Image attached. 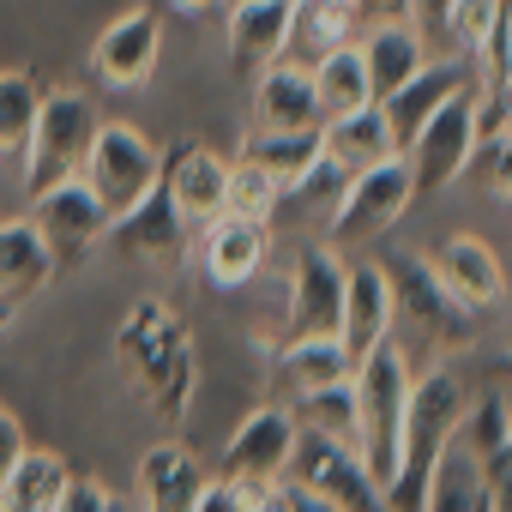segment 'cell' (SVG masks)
I'll return each instance as SVG.
<instances>
[{
    "label": "cell",
    "instance_id": "cell-37",
    "mask_svg": "<svg viewBox=\"0 0 512 512\" xmlns=\"http://www.w3.org/2000/svg\"><path fill=\"white\" fill-rule=\"evenodd\" d=\"M470 163H482V175H488V193H494V199L512 211V121H506L494 139H482Z\"/></svg>",
    "mask_w": 512,
    "mask_h": 512
},
{
    "label": "cell",
    "instance_id": "cell-17",
    "mask_svg": "<svg viewBox=\"0 0 512 512\" xmlns=\"http://www.w3.org/2000/svg\"><path fill=\"white\" fill-rule=\"evenodd\" d=\"M49 284H55V260H49L37 223L31 217H7L0 223V332H7Z\"/></svg>",
    "mask_w": 512,
    "mask_h": 512
},
{
    "label": "cell",
    "instance_id": "cell-6",
    "mask_svg": "<svg viewBox=\"0 0 512 512\" xmlns=\"http://www.w3.org/2000/svg\"><path fill=\"white\" fill-rule=\"evenodd\" d=\"M79 181L91 187V199L115 223V217H127L163 181V145L151 133H139L133 121H103L97 139H91V157H85V175Z\"/></svg>",
    "mask_w": 512,
    "mask_h": 512
},
{
    "label": "cell",
    "instance_id": "cell-22",
    "mask_svg": "<svg viewBox=\"0 0 512 512\" xmlns=\"http://www.w3.org/2000/svg\"><path fill=\"white\" fill-rule=\"evenodd\" d=\"M205 488H211V470L181 440H157L139 458V512H193Z\"/></svg>",
    "mask_w": 512,
    "mask_h": 512
},
{
    "label": "cell",
    "instance_id": "cell-36",
    "mask_svg": "<svg viewBox=\"0 0 512 512\" xmlns=\"http://www.w3.org/2000/svg\"><path fill=\"white\" fill-rule=\"evenodd\" d=\"M278 193H284V181H278V175H266L253 157H241V151H235V163H229V205H223V211H241V217L272 223V217H278Z\"/></svg>",
    "mask_w": 512,
    "mask_h": 512
},
{
    "label": "cell",
    "instance_id": "cell-46",
    "mask_svg": "<svg viewBox=\"0 0 512 512\" xmlns=\"http://www.w3.org/2000/svg\"><path fill=\"white\" fill-rule=\"evenodd\" d=\"M488 386H500V392H512V350L488 362Z\"/></svg>",
    "mask_w": 512,
    "mask_h": 512
},
{
    "label": "cell",
    "instance_id": "cell-39",
    "mask_svg": "<svg viewBox=\"0 0 512 512\" xmlns=\"http://www.w3.org/2000/svg\"><path fill=\"white\" fill-rule=\"evenodd\" d=\"M193 512H247V488H229V482H217L211 476V488L199 494V506Z\"/></svg>",
    "mask_w": 512,
    "mask_h": 512
},
{
    "label": "cell",
    "instance_id": "cell-26",
    "mask_svg": "<svg viewBox=\"0 0 512 512\" xmlns=\"http://www.w3.org/2000/svg\"><path fill=\"white\" fill-rule=\"evenodd\" d=\"M67 482H73V464H67L61 452L25 446L19 464L0 476V512H61Z\"/></svg>",
    "mask_w": 512,
    "mask_h": 512
},
{
    "label": "cell",
    "instance_id": "cell-12",
    "mask_svg": "<svg viewBox=\"0 0 512 512\" xmlns=\"http://www.w3.org/2000/svg\"><path fill=\"white\" fill-rule=\"evenodd\" d=\"M272 260V223L241 217V211H217L211 223H199V272L217 296L247 290Z\"/></svg>",
    "mask_w": 512,
    "mask_h": 512
},
{
    "label": "cell",
    "instance_id": "cell-35",
    "mask_svg": "<svg viewBox=\"0 0 512 512\" xmlns=\"http://www.w3.org/2000/svg\"><path fill=\"white\" fill-rule=\"evenodd\" d=\"M37 79L31 73H0V163H19L25 157V139H31V121H37Z\"/></svg>",
    "mask_w": 512,
    "mask_h": 512
},
{
    "label": "cell",
    "instance_id": "cell-13",
    "mask_svg": "<svg viewBox=\"0 0 512 512\" xmlns=\"http://www.w3.org/2000/svg\"><path fill=\"white\" fill-rule=\"evenodd\" d=\"M290 482H302L308 494L332 500L338 512H386L380 482L368 476L362 452H356V446H338V440H320V434H302V440H296Z\"/></svg>",
    "mask_w": 512,
    "mask_h": 512
},
{
    "label": "cell",
    "instance_id": "cell-49",
    "mask_svg": "<svg viewBox=\"0 0 512 512\" xmlns=\"http://www.w3.org/2000/svg\"><path fill=\"white\" fill-rule=\"evenodd\" d=\"M500 308H512V266H506V302H500Z\"/></svg>",
    "mask_w": 512,
    "mask_h": 512
},
{
    "label": "cell",
    "instance_id": "cell-24",
    "mask_svg": "<svg viewBox=\"0 0 512 512\" xmlns=\"http://www.w3.org/2000/svg\"><path fill=\"white\" fill-rule=\"evenodd\" d=\"M320 151H326L344 175H362V169L398 157V139H392V127H386V109H380V103H362V109L332 115V121L320 127Z\"/></svg>",
    "mask_w": 512,
    "mask_h": 512
},
{
    "label": "cell",
    "instance_id": "cell-41",
    "mask_svg": "<svg viewBox=\"0 0 512 512\" xmlns=\"http://www.w3.org/2000/svg\"><path fill=\"white\" fill-rule=\"evenodd\" d=\"M446 7H452V0H410V25H416L422 37H440V19H446Z\"/></svg>",
    "mask_w": 512,
    "mask_h": 512
},
{
    "label": "cell",
    "instance_id": "cell-10",
    "mask_svg": "<svg viewBox=\"0 0 512 512\" xmlns=\"http://www.w3.org/2000/svg\"><path fill=\"white\" fill-rule=\"evenodd\" d=\"M470 157H476V97L464 85L422 121V133L404 145V163H410L416 193H440L470 169Z\"/></svg>",
    "mask_w": 512,
    "mask_h": 512
},
{
    "label": "cell",
    "instance_id": "cell-20",
    "mask_svg": "<svg viewBox=\"0 0 512 512\" xmlns=\"http://www.w3.org/2000/svg\"><path fill=\"white\" fill-rule=\"evenodd\" d=\"M290 19H296V0H229V7H223L229 61H235L241 73H260V67L284 61Z\"/></svg>",
    "mask_w": 512,
    "mask_h": 512
},
{
    "label": "cell",
    "instance_id": "cell-23",
    "mask_svg": "<svg viewBox=\"0 0 512 512\" xmlns=\"http://www.w3.org/2000/svg\"><path fill=\"white\" fill-rule=\"evenodd\" d=\"M464 85H470V61H422V73H410L392 97H380L386 127H392V139H398V157H404V145L422 133V121H428L452 91H464Z\"/></svg>",
    "mask_w": 512,
    "mask_h": 512
},
{
    "label": "cell",
    "instance_id": "cell-15",
    "mask_svg": "<svg viewBox=\"0 0 512 512\" xmlns=\"http://www.w3.org/2000/svg\"><path fill=\"white\" fill-rule=\"evenodd\" d=\"M428 272L470 308V314H494L506 302V266H500V253L476 235H446L434 253H422Z\"/></svg>",
    "mask_w": 512,
    "mask_h": 512
},
{
    "label": "cell",
    "instance_id": "cell-28",
    "mask_svg": "<svg viewBox=\"0 0 512 512\" xmlns=\"http://www.w3.org/2000/svg\"><path fill=\"white\" fill-rule=\"evenodd\" d=\"M344 187H350V175L320 151L284 193H278V211L290 217V223H308V229H332V217H338V205H344Z\"/></svg>",
    "mask_w": 512,
    "mask_h": 512
},
{
    "label": "cell",
    "instance_id": "cell-16",
    "mask_svg": "<svg viewBox=\"0 0 512 512\" xmlns=\"http://www.w3.org/2000/svg\"><path fill=\"white\" fill-rule=\"evenodd\" d=\"M398 326V302H392V278L386 260H356L344 278V314H338V344L350 350V362H362L374 344H386Z\"/></svg>",
    "mask_w": 512,
    "mask_h": 512
},
{
    "label": "cell",
    "instance_id": "cell-19",
    "mask_svg": "<svg viewBox=\"0 0 512 512\" xmlns=\"http://www.w3.org/2000/svg\"><path fill=\"white\" fill-rule=\"evenodd\" d=\"M163 193L187 217V229L211 223L229 205V157H217L211 145H175V151H163Z\"/></svg>",
    "mask_w": 512,
    "mask_h": 512
},
{
    "label": "cell",
    "instance_id": "cell-34",
    "mask_svg": "<svg viewBox=\"0 0 512 512\" xmlns=\"http://www.w3.org/2000/svg\"><path fill=\"white\" fill-rule=\"evenodd\" d=\"M506 7H512V0H452L446 19H440V43H452L458 61H476L488 49V37L500 31Z\"/></svg>",
    "mask_w": 512,
    "mask_h": 512
},
{
    "label": "cell",
    "instance_id": "cell-33",
    "mask_svg": "<svg viewBox=\"0 0 512 512\" xmlns=\"http://www.w3.org/2000/svg\"><path fill=\"white\" fill-rule=\"evenodd\" d=\"M241 157H253L266 175H278L284 187L320 157V133H278V127H253L247 133V145H241Z\"/></svg>",
    "mask_w": 512,
    "mask_h": 512
},
{
    "label": "cell",
    "instance_id": "cell-44",
    "mask_svg": "<svg viewBox=\"0 0 512 512\" xmlns=\"http://www.w3.org/2000/svg\"><path fill=\"white\" fill-rule=\"evenodd\" d=\"M157 7H169L175 19H211V13L229 7V0H157Z\"/></svg>",
    "mask_w": 512,
    "mask_h": 512
},
{
    "label": "cell",
    "instance_id": "cell-5",
    "mask_svg": "<svg viewBox=\"0 0 512 512\" xmlns=\"http://www.w3.org/2000/svg\"><path fill=\"white\" fill-rule=\"evenodd\" d=\"M386 278H392L398 326L416 332L434 362H446L452 350H470V344H476V314L428 272L422 253H398V260H386Z\"/></svg>",
    "mask_w": 512,
    "mask_h": 512
},
{
    "label": "cell",
    "instance_id": "cell-7",
    "mask_svg": "<svg viewBox=\"0 0 512 512\" xmlns=\"http://www.w3.org/2000/svg\"><path fill=\"white\" fill-rule=\"evenodd\" d=\"M296 440H302V428H296L290 404H260V410L241 416V428L229 434V446H223L211 476L229 482V488H272V482L290 476Z\"/></svg>",
    "mask_w": 512,
    "mask_h": 512
},
{
    "label": "cell",
    "instance_id": "cell-45",
    "mask_svg": "<svg viewBox=\"0 0 512 512\" xmlns=\"http://www.w3.org/2000/svg\"><path fill=\"white\" fill-rule=\"evenodd\" d=\"M247 512H290L284 482H272V488H247Z\"/></svg>",
    "mask_w": 512,
    "mask_h": 512
},
{
    "label": "cell",
    "instance_id": "cell-31",
    "mask_svg": "<svg viewBox=\"0 0 512 512\" xmlns=\"http://www.w3.org/2000/svg\"><path fill=\"white\" fill-rule=\"evenodd\" d=\"M314 91H320V115H350L362 103H374V85H368V67H362V43H338L332 55H320L314 67ZM320 121V127H326Z\"/></svg>",
    "mask_w": 512,
    "mask_h": 512
},
{
    "label": "cell",
    "instance_id": "cell-2",
    "mask_svg": "<svg viewBox=\"0 0 512 512\" xmlns=\"http://www.w3.org/2000/svg\"><path fill=\"white\" fill-rule=\"evenodd\" d=\"M470 404V386L458 380L452 362H428L410 380V410H404V452H398V476L386 488V512H422L428 476L446 452V440L458 434V416Z\"/></svg>",
    "mask_w": 512,
    "mask_h": 512
},
{
    "label": "cell",
    "instance_id": "cell-32",
    "mask_svg": "<svg viewBox=\"0 0 512 512\" xmlns=\"http://www.w3.org/2000/svg\"><path fill=\"white\" fill-rule=\"evenodd\" d=\"M290 416H296L302 434H320V440L356 446V392H350V380L320 386V392H296V398H290Z\"/></svg>",
    "mask_w": 512,
    "mask_h": 512
},
{
    "label": "cell",
    "instance_id": "cell-38",
    "mask_svg": "<svg viewBox=\"0 0 512 512\" xmlns=\"http://www.w3.org/2000/svg\"><path fill=\"white\" fill-rule=\"evenodd\" d=\"M61 512H121V500L97 482V476H73L67 482V500H61Z\"/></svg>",
    "mask_w": 512,
    "mask_h": 512
},
{
    "label": "cell",
    "instance_id": "cell-3",
    "mask_svg": "<svg viewBox=\"0 0 512 512\" xmlns=\"http://www.w3.org/2000/svg\"><path fill=\"white\" fill-rule=\"evenodd\" d=\"M410 380H416V368H410V356H404L398 338L374 344V350L356 362V374H350V392H356V452H362L368 476L380 482V500H386V488H392V476H398Z\"/></svg>",
    "mask_w": 512,
    "mask_h": 512
},
{
    "label": "cell",
    "instance_id": "cell-25",
    "mask_svg": "<svg viewBox=\"0 0 512 512\" xmlns=\"http://www.w3.org/2000/svg\"><path fill=\"white\" fill-rule=\"evenodd\" d=\"M362 67H368V85H374V103L380 97H392L410 73H422V61H428V37L410 25V19H398V25H362Z\"/></svg>",
    "mask_w": 512,
    "mask_h": 512
},
{
    "label": "cell",
    "instance_id": "cell-27",
    "mask_svg": "<svg viewBox=\"0 0 512 512\" xmlns=\"http://www.w3.org/2000/svg\"><path fill=\"white\" fill-rule=\"evenodd\" d=\"M488 470L458 434L446 440L434 476H428V494H422V512H488Z\"/></svg>",
    "mask_w": 512,
    "mask_h": 512
},
{
    "label": "cell",
    "instance_id": "cell-21",
    "mask_svg": "<svg viewBox=\"0 0 512 512\" xmlns=\"http://www.w3.org/2000/svg\"><path fill=\"white\" fill-rule=\"evenodd\" d=\"M320 91L314 73L296 61H272L253 79V127H278V133H320Z\"/></svg>",
    "mask_w": 512,
    "mask_h": 512
},
{
    "label": "cell",
    "instance_id": "cell-47",
    "mask_svg": "<svg viewBox=\"0 0 512 512\" xmlns=\"http://www.w3.org/2000/svg\"><path fill=\"white\" fill-rule=\"evenodd\" d=\"M494 464H506V470H512V416H506V446H500V458H494Z\"/></svg>",
    "mask_w": 512,
    "mask_h": 512
},
{
    "label": "cell",
    "instance_id": "cell-1",
    "mask_svg": "<svg viewBox=\"0 0 512 512\" xmlns=\"http://www.w3.org/2000/svg\"><path fill=\"white\" fill-rule=\"evenodd\" d=\"M115 362H121L127 386L157 410L163 428H181L187 422L193 380H199V356H193V338H187V326L175 320L169 302L145 296L139 308H127V320L115 332Z\"/></svg>",
    "mask_w": 512,
    "mask_h": 512
},
{
    "label": "cell",
    "instance_id": "cell-8",
    "mask_svg": "<svg viewBox=\"0 0 512 512\" xmlns=\"http://www.w3.org/2000/svg\"><path fill=\"white\" fill-rule=\"evenodd\" d=\"M344 278L350 260L332 241H308L290 266V302H284V338L278 344H302V338H338V314H344Z\"/></svg>",
    "mask_w": 512,
    "mask_h": 512
},
{
    "label": "cell",
    "instance_id": "cell-4",
    "mask_svg": "<svg viewBox=\"0 0 512 512\" xmlns=\"http://www.w3.org/2000/svg\"><path fill=\"white\" fill-rule=\"evenodd\" d=\"M97 127H103V109H97L91 91H79V85H55V91H43L37 121H31V139H25V157H19V169H25V193L37 199V193H49V187L79 181Z\"/></svg>",
    "mask_w": 512,
    "mask_h": 512
},
{
    "label": "cell",
    "instance_id": "cell-48",
    "mask_svg": "<svg viewBox=\"0 0 512 512\" xmlns=\"http://www.w3.org/2000/svg\"><path fill=\"white\" fill-rule=\"evenodd\" d=\"M326 7H344V13H356V19H362V0H326Z\"/></svg>",
    "mask_w": 512,
    "mask_h": 512
},
{
    "label": "cell",
    "instance_id": "cell-29",
    "mask_svg": "<svg viewBox=\"0 0 512 512\" xmlns=\"http://www.w3.org/2000/svg\"><path fill=\"white\" fill-rule=\"evenodd\" d=\"M272 368H278V380L290 386V398H296V392L338 386V380H350V374H356V362H350V350H344L338 338H302V344H278V350H272Z\"/></svg>",
    "mask_w": 512,
    "mask_h": 512
},
{
    "label": "cell",
    "instance_id": "cell-43",
    "mask_svg": "<svg viewBox=\"0 0 512 512\" xmlns=\"http://www.w3.org/2000/svg\"><path fill=\"white\" fill-rule=\"evenodd\" d=\"M284 500H290V512H338L332 500H320V494H308V488H302V482H290V476H284Z\"/></svg>",
    "mask_w": 512,
    "mask_h": 512
},
{
    "label": "cell",
    "instance_id": "cell-18",
    "mask_svg": "<svg viewBox=\"0 0 512 512\" xmlns=\"http://www.w3.org/2000/svg\"><path fill=\"white\" fill-rule=\"evenodd\" d=\"M109 241L127 253V260H139V266H187V217L169 205L163 181L127 217L109 223Z\"/></svg>",
    "mask_w": 512,
    "mask_h": 512
},
{
    "label": "cell",
    "instance_id": "cell-30",
    "mask_svg": "<svg viewBox=\"0 0 512 512\" xmlns=\"http://www.w3.org/2000/svg\"><path fill=\"white\" fill-rule=\"evenodd\" d=\"M362 19L344 13V7H326V0H296V19H290V43H284V61L296 67H314L320 55H332L338 43H356Z\"/></svg>",
    "mask_w": 512,
    "mask_h": 512
},
{
    "label": "cell",
    "instance_id": "cell-14",
    "mask_svg": "<svg viewBox=\"0 0 512 512\" xmlns=\"http://www.w3.org/2000/svg\"><path fill=\"white\" fill-rule=\"evenodd\" d=\"M157 55H163V25L151 7H133L91 43V73L109 91H145L157 79Z\"/></svg>",
    "mask_w": 512,
    "mask_h": 512
},
{
    "label": "cell",
    "instance_id": "cell-11",
    "mask_svg": "<svg viewBox=\"0 0 512 512\" xmlns=\"http://www.w3.org/2000/svg\"><path fill=\"white\" fill-rule=\"evenodd\" d=\"M25 217L37 223V235H43V247H49L55 278H61V272H79L91 253L109 241V211L91 199V187H85V181H67V187L37 193Z\"/></svg>",
    "mask_w": 512,
    "mask_h": 512
},
{
    "label": "cell",
    "instance_id": "cell-42",
    "mask_svg": "<svg viewBox=\"0 0 512 512\" xmlns=\"http://www.w3.org/2000/svg\"><path fill=\"white\" fill-rule=\"evenodd\" d=\"M410 19V0H362V25H398Z\"/></svg>",
    "mask_w": 512,
    "mask_h": 512
},
{
    "label": "cell",
    "instance_id": "cell-9",
    "mask_svg": "<svg viewBox=\"0 0 512 512\" xmlns=\"http://www.w3.org/2000/svg\"><path fill=\"white\" fill-rule=\"evenodd\" d=\"M410 199H416L410 163H404V157H386V163H374V169L350 175L344 205H338V217H332L326 241H332V247H368V241H380V235H392V229H398V217L410 211Z\"/></svg>",
    "mask_w": 512,
    "mask_h": 512
},
{
    "label": "cell",
    "instance_id": "cell-40",
    "mask_svg": "<svg viewBox=\"0 0 512 512\" xmlns=\"http://www.w3.org/2000/svg\"><path fill=\"white\" fill-rule=\"evenodd\" d=\"M31 440H25V428H19V416L13 410H0V476H7L13 464H19V452H25Z\"/></svg>",
    "mask_w": 512,
    "mask_h": 512
}]
</instances>
